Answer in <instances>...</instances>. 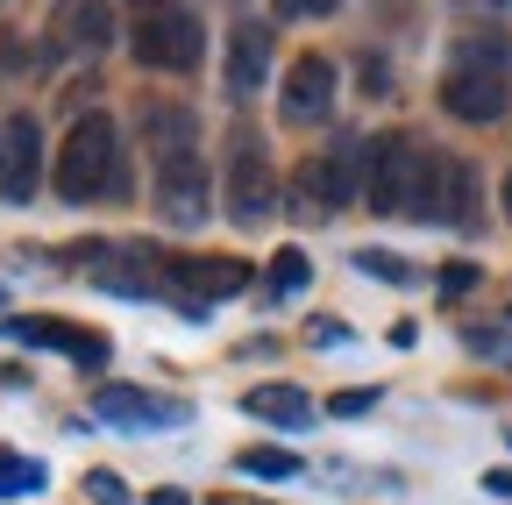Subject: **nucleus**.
<instances>
[{
  "instance_id": "4",
  "label": "nucleus",
  "mask_w": 512,
  "mask_h": 505,
  "mask_svg": "<svg viewBox=\"0 0 512 505\" xmlns=\"http://www.w3.org/2000/svg\"><path fill=\"white\" fill-rule=\"evenodd\" d=\"M242 285H249V264L242 257H164V292L192 313V321H200L214 299L242 292Z\"/></svg>"
},
{
  "instance_id": "24",
  "label": "nucleus",
  "mask_w": 512,
  "mask_h": 505,
  "mask_svg": "<svg viewBox=\"0 0 512 505\" xmlns=\"http://www.w3.org/2000/svg\"><path fill=\"white\" fill-rule=\"evenodd\" d=\"M342 0H278V15H335Z\"/></svg>"
},
{
  "instance_id": "18",
  "label": "nucleus",
  "mask_w": 512,
  "mask_h": 505,
  "mask_svg": "<svg viewBox=\"0 0 512 505\" xmlns=\"http://www.w3.org/2000/svg\"><path fill=\"white\" fill-rule=\"evenodd\" d=\"M235 470H242V477H271V484H278V477H299V456H292V449H242V456H235Z\"/></svg>"
},
{
  "instance_id": "15",
  "label": "nucleus",
  "mask_w": 512,
  "mask_h": 505,
  "mask_svg": "<svg viewBox=\"0 0 512 505\" xmlns=\"http://www.w3.org/2000/svg\"><path fill=\"white\" fill-rule=\"evenodd\" d=\"M242 413L271 420V427H313V399L299 385H256V392H242Z\"/></svg>"
},
{
  "instance_id": "7",
  "label": "nucleus",
  "mask_w": 512,
  "mask_h": 505,
  "mask_svg": "<svg viewBox=\"0 0 512 505\" xmlns=\"http://www.w3.org/2000/svg\"><path fill=\"white\" fill-rule=\"evenodd\" d=\"M150 200L171 228H200L214 214V193H207V164L200 157H178V164H157L150 178Z\"/></svg>"
},
{
  "instance_id": "28",
  "label": "nucleus",
  "mask_w": 512,
  "mask_h": 505,
  "mask_svg": "<svg viewBox=\"0 0 512 505\" xmlns=\"http://www.w3.org/2000/svg\"><path fill=\"white\" fill-rule=\"evenodd\" d=\"M214 505H256V498H242V491H221V498H214Z\"/></svg>"
},
{
  "instance_id": "16",
  "label": "nucleus",
  "mask_w": 512,
  "mask_h": 505,
  "mask_svg": "<svg viewBox=\"0 0 512 505\" xmlns=\"http://www.w3.org/2000/svg\"><path fill=\"white\" fill-rule=\"evenodd\" d=\"M57 22H64V36L79 50H107L114 43V0H64Z\"/></svg>"
},
{
  "instance_id": "9",
  "label": "nucleus",
  "mask_w": 512,
  "mask_h": 505,
  "mask_svg": "<svg viewBox=\"0 0 512 505\" xmlns=\"http://www.w3.org/2000/svg\"><path fill=\"white\" fill-rule=\"evenodd\" d=\"M505 65H448L441 79V107L456 121H498L505 114Z\"/></svg>"
},
{
  "instance_id": "25",
  "label": "nucleus",
  "mask_w": 512,
  "mask_h": 505,
  "mask_svg": "<svg viewBox=\"0 0 512 505\" xmlns=\"http://www.w3.org/2000/svg\"><path fill=\"white\" fill-rule=\"evenodd\" d=\"M463 15H498V8H512V0H456Z\"/></svg>"
},
{
  "instance_id": "27",
  "label": "nucleus",
  "mask_w": 512,
  "mask_h": 505,
  "mask_svg": "<svg viewBox=\"0 0 512 505\" xmlns=\"http://www.w3.org/2000/svg\"><path fill=\"white\" fill-rule=\"evenodd\" d=\"M150 505H185V491H157V498H150Z\"/></svg>"
},
{
  "instance_id": "21",
  "label": "nucleus",
  "mask_w": 512,
  "mask_h": 505,
  "mask_svg": "<svg viewBox=\"0 0 512 505\" xmlns=\"http://www.w3.org/2000/svg\"><path fill=\"white\" fill-rule=\"evenodd\" d=\"M377 406V392H335L328 399V420H349V413H370Z\"/></svg>"
},
{
  "instance_id": "6",
  "label": "nucleus",
  "mask_w": 512,
  "mask_h": 505,
  "mask_svg": "<svg viewBox=\"0 0 512 505\" xmlns=\"http://www.w3.org/2000/svg\"><path fill=\"white\" fill-rule=\"evenodd\" d=\"M278 207V178H271V150L256 136H235L228 150V214L235 221H264Z\"/></svg>"
},
{
  "instance_id": "3",
  "label": "nucleus",
  "mask_w": 512,
  "mask_h": 505,
  "mask_svg": "<svg viewBox=\"0 0 512 505\" xmlns=\"http://www.w3.org/2000/svg\"><path fill=\"white\" fill-rule=\"evenodd\" d=\"M420 185H427V143H413V136L370 143V178H363V193H370L377 214H420Z\"/></svg>"
},
{
  "instance_id": "29",
  "label": "nucleus",
  "mask_w": 512,
  "mask_h": 505,
  "mask_svg": "<svg viewBox=\"0 0 512 505\" xmlns=\"http://www.w3.org/2000/svg\"><path fill=\"white\" fill-rule=\"evenodd\" d=\"M505 214H512V171H505Z\"/></svg>"
},
{
  "instance_id": "11",
  "label": "nucleus",
  "mask_w": 512,
  "mask_h": 505,
  "mask_svg": "<svg viewBox=\"0 0 512 505\" xmlns=\"http://www.w3.org/2000/svg\"><path fill=\"white\" fill-rule=\"evenodd\" d=\"M36 171H43V129L29 114H8V129H0V200H36Z\"/></svg>"
},
{
  "instance_id": "2",
  "label": "nucleus",
  "mask_w": 512,
  "mask_h": 505,
  "mask_svg": "<svg viewBox=\"0 0 512 505\" xmlns=\"http://www.w3.org/2000/svg\"><path fill=\"white\" fill-rule=\"evenodd\" d=\"M128 43H136V57L150 72H192L207 57L200 15L178 8V0H136V29H128Z\"/></svg>"
},
{
  "instance_id": "8",
  "label": "nucleus",
  "mask_w": 512,
  "mask_h": 505,
  "mask_svg": "<svg viewBox=\"0 0 512 505\" xmlns=\"http://www.w3.org/2000/svg\"><path fill=\"white\" fill-rule=\"evenodd\" d=\"M420 221H477V171H470L463 157H441V150H427Z\"/></svg>"
},
{
  "instance_id": "17",
  "label": "nucleus",
  "mask_w": 512,
  "mask_h": 505,
  "mask_svg": "<svg viewBox=\"0 0 512 505\" xmlns=\"http://www.w3.org/2000/svg\"><path fill=\"white\" fill-rule=\"evenodd\" d=\"M50 484V470L36 456H15V449H0V498H36Z\"/></svg>"
},
{
  "instance_id": "12",
  "label": "nucleus",
  "mask_w": 512,
  "mask_h": 505,
  "mask_svg": "<svg viewBox=\"0 0 512 505\" xmlns=\"http://www.w3.org/2000/svg\"><path fill=\"white\" fill-rule=\"evenodd\" d=\"M278 107H285V121H328V107H335V65L328 57H299V65L285 72V93H278Z\"/></svg>"
},
{
  "instance_id": "26",
  "label": "nucleus",
  "mask_w": 512,
  "mask_h": 505,
  "mask_svg": "<svg viewBox=\"0 0 512 505\" xmlns=\"http://www.w3.org/2000/svg\"><path fill=\"white\" fill-rule=\"evenodd\" d=\"M484 491H491V498H512V470H491V477H484Z\"/></svg>"
},
{
  "instance_id": "14",
  "label": "nucleus",
  "mask_w": 512,
  "mask_h": 505,
  "mask_svg": "<svg viewBox=\"0 0 512 505\" xmlns=\"http://www.w3.org/2000/svg\"><path fill=\"white\" fill-rule=\"evenodd\" d=\"M228 86L235 93H264L271 86V29L264 22H235L228 29Z\"/></svg>"
},
{
  "instance_id": "19",
  "label": "nucleus",
  "mask_w": 512,
  "mask_h": 505,
  "mask_svg": "<svg viewBox=\"0 0 512 505\" xmlns=\"http://www.w3.org/2000/svg\"><path fill=\"white\" fill-rule=\"evenodd\" d=\"M306 278H313V264L299 257V249H278V264H271L264 292H271V299H292V292H306Z\"/></svg>"
},
{
  "instance_id": "1",
  "label": "nucleus",
  "mask_w": 512,
  "mask_h": 505,
  "mask_svg": "<svg viewBox=\"0 0 512 505\" xmlns=\"http://www.w3.org/2000/svg\"><path fill=\"white\" fill-rule=\"evenodd\" d=\"M128 193V171H121V136H114V121L107 114H79L72 121V136H64L57 150V200H121Z\"/></svg>"
},
{
  "instance_id": "10",
  "label": "nucleus",
  "mask_w": 512,
  "mask_h": 505,
  "mask_svg": "<svg viewBox=\"0 0 512 505\" xmlns=\"http://www.w3.org/2000/svg\"><path fill=\"white\" fill-rule=\"evenodd\" d=\"M136 129H143L150 164L200 157V121H192V107H178V100H143V107H136Z\"/></svg>"
},
{
  "instance_id": "20",
  "label": "nucleus",
  "mask_w": 512,
  "mask_h": 505,
  "mask_svg": "<svg viewBox=\"0 0 512 505\" xmlns=\"http://www.w3.org/2000/svg\"><path fill=\"white\" fill-rule=\"evenodd\" d=\"M356 271H370V278H392V285H406V278H413L399 257H377V249H356Z\"/></svg>"
},
{
  "instance_id": "5",
  "label": "nucleus",
  "mask_w": 512,
  "mask_h": 505,
  "mask_svg": "<svg viewBox=\"0 0 512 505\" xmlns=\"http://www.w3.org/2000/svg\"><path fill=\"white\" fill-rule=\"evenodd\" d=\"M8 342H29V349H57L72 356L79 370H100L107 363V335L100 328H79V321H50V313H15V321H0Z\"/></svg>"
},
{
  "instance_id": "23",
  "label": "nucleus",
  "mask_w": 512,
  "mask_h": 505,
  "mask_svg": "<svg viewBox=\"0 0 512 505\" xmlns=\"http://www.w3.org/2000/svg\"><path fill=\"white\" fill-rule=\"evenodd\" d=\"M86 491H93L100 505H121V477H114V470H93V477H86Z\"/></svg>"
},
{
  "instance_id": "13",
  "label": "nucleus",
  "mask_w": 512,
  "mask_h": 505,
  "mask_svg": "<svg viewBox=\"0 0 512 505\" xmlns=\"http://www.w3.org/2000/svg\"><path fill=\"white\" fill-rule=\"evenodd\" d=\"M93 413L114 420V427H178V420H185L178 399H157V392H143V385H100V392H93Z\"/></svg>"
},
{
  "instance_id": "22",
  "label": "nucleus",
  "mask_w": 512,
  "mask_h": 505,
  "mask_svg": "<svg viewBox=\"0 0 512 505\" xmlns=\"http://www.w3.org/2000/svg\"><path fill=\"white\" fill-rule=\"evenodd\" d=\"M470 285H477V264H448V271H441V292H448V299H463Z\"/></svg>"
}]
</instances>
